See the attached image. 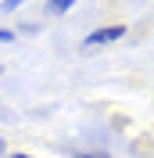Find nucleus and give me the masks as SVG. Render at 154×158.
<instances>
[{
	"label": "nucleus",
	"mask_w": 154,
	"mask_h": 158,
	"mask_svg": "<svg viewBox=\"0 0 154 158\" xmlns=\"http://www.w3.org/2000/svg\"><path fill=\"white\" fill-rule=\"evenodd\" d=\"M7 158H36V155H29V151H7Z\"/></svg>",
	"instance_id": "nucleus-7"
},
{
	"label": "nucleus",
	"mask_w": 154,
	"mask_h": 158,
	"mask_svg": "<svg viewBox=\"0 0 154 158\" xmlns=\"http://www.w3.org/2000/svg\"><path fill=\"white\" fill-rule=\"evenodd\" d=\"M125 25L122 22H115V25H100V29H93V32H86V40H83V50H100V47H111L115 40H122L125 36Z\"/></svg>",
	"instance_id": "nucleus-1"
},
{
	"label": "nucleus",
	"mask_w": 154,
	"mask_h": 158,
	"mask_svg": "<svg viewBox=\"0 0 154 158\" xmlns=\"http://www.w3.org/2000/svg\"><path fill=\"white\" fill-rule=\"evenodd\" d=\"M14 40H18L14 29H0V47H4V43H14Z\"/></svg>",
	"instance_id": "nucleus-6"
},
{
	"label": "nucleus",
	"mask_w": 154,
	"mask_h": 158,
	"mask_svg": "<svg viewBox=\"0 0 154 158\" xmlns=\"http://www.w3.org/2000/svg\"><path fill=\"white\" fill-rule=\"evenodd\" d=\"M14 32H22V36H36V32H39V22H22Z\"/></svg>",
	"instance_id": "nucleus-4"
},
{
	"label": "nucleus",
	"mask_w": 154,
	"mask_h": 158,
	"mask_svg": "<svg viewBox=\"0 0 154 158\" xmlns=\"http://www.w3.org/2000/svg\"><path fill=\"white\" fill-rule=\"evenodd\" d=\"M0 79H4V65H0Z\"/></svg>",
	"instance_id": "nucleus-9"
},
{
	"label": "nucleus",
	"mask_w": 154,
	"mask_h": 158,
	"mask_svg": "<svg viewBox=\"0 0 154 158\" xmlns=\"http://www.w3.org/2000/svg\"><path fill=\"white\" fill-rule=\"evenodd\" d=\"M68 158H111V155H104V151H72Z\"/></svg>",
	"instance_id": "nucleus-5"
},
{
	"label": "nucleus",
	"mask_w": 154,
	"mask_h": 158,
	"mask_svg": "<svg viewBox=\"0 0 154 158\" xmlns=\"http://www.w3.org/2000/svg\"><path fill=\"white\" fill-rule=\"evenodd\" d=\"M72 7H75V0H47V4H43V11H47V15H54V18L68 15Z\"/></svg>",
	"instance_id": "nucleus-2"
},
{
	"label": "nucleus",
	"mask_w": 154,
	"mask_h": 158,
	"mask_svg": "<svg viewBox=\"0 0 154 158\" xmlns=\"http://www.w3.org/2000/svg\"><path fill=\"white\" fill-rule=\"evenodd\" d=\"M0 155H7V140L4 137H0Z\"/></svg>",
	"instance_id": "nucleus-8"
},
{
	"label": "nucleus",
	"mask_w": 154,
	"mask_h": 158,
	"mask_svg": "<svg viewBox=\"0 0 154 158\" xmlns=\"http://www.w3.org/2000/svg\"><path fill=\"white\" fill-rule=\"evenodd\" d=\"M22 4H25V0H0V15H14Z\"/></svg>",
	"instance_id": "nucleus-3"
}]
</instances>
